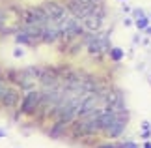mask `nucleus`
I'll use <instances>...</instances> for the list:
<instances>
[{
	"label": "nucleus",
	"mask_w": 151,
	"mask_h": 148,
	"mask_svg": "<svg viewBox=\"0 0 151 148\" xmlns=\"http://www.w3.org/2000/svg\"><path fill=\"white\" fill-rule=\"evenodd\" d=\"M101 15H97V11H93V13H90L88 17L84 19V25L88 30H99L101 28Z\"/></svg>",
	"instance_id": "nucleus-6"
},
{
	"label": "nucleus",
	"mask_w": 151,
	"mask_h": 148,
	"mask_svg": "<svg viewBox=\"0 0 151 148\" xmlns=\"http://www.w3.org/2000/svg\"><path fill=\"white\" fill-rule=\"evenodd\" d=\"M43 9L47 11V15H49V19L50 21H56V23H60L62 19H65V8L60 4H56V2H49V4H45L43 6Z\"/></svg>",
	"instance_id": "nucleus-3"
},
{
	"label": "nucleus",
	"mask_w": 151,
	"mask_h": 148,
	"mask_svg": "<svg viewBox=\"0 0 151 148\" xmlns=\"http://www.w3.org/2000/svg\"><path fill=\"white\" fill-rule=\"evenodd\" d=\"M88 49L91 55H99V52H103L104 49H106V39H104V36H91L88 39Z\"/></svg>",
	"instance_id": "nucleus-4"
},
{
	"label": "nucleus",
	"mask_w": 151,
	"mask_h": 148,
	"mask_svg": "<svg viewBox=\"0 0 151 148\" xmlns=\"http://www.w3.org/2000/svg\"><path fill=\"white\" fill-rule=\"evenodd\" d=\"M39 81H41L47 88H54L60 79H58L56 71H52V69H43V75H41V79H39Z\"/></svg>",
	"instance_id": "nucleus-5"
},
{
	"label": "nucleus",
	"mask_w": 151,
	"mask_h": 148,
	"mask_svg": "<svg viewBox=\"0 0 151 148\" xmlns=\"http://www.w3.org/2000/svg\"><path fill=\"white\" fill-rule=\"evenodd\" d=\"M93 2H97V0H93Z\"/></svg>",
	"instance_id": "nucleus-15"
},
{
	"label": "nucleus",
	"mask_w": 151,
	"mask_h": 148,
	"mask_svg": "<svg viewBox=\"0 0 151 148\" xmlns=\"http://www.w3.org/2000/svg\"><path fill=\"white\" fill-rule=\"evenodd\" d=\"M136 25H138V28H146L147 26V19H146V17H142V19H138Z\"/></svg>",
	"instance_id": "nucleus-10"
},
{
	"label": "nucleus",
	"mask_w": 151,
	"mask_h": 148,
	"mask_svg": "<svg viewBox=\"0 0 151 148\" xmlns=\"http://www.w3.org/2000/svg\"><path fill=\"white\" fill-rule=\"evenodd\" d=\"M123 124H125V120H121V118H116V120L106 128V133L110 135V137H118V135L123 131Z\"/></svg>",
	"instance_id": "nucleus-7"
},
{
	"label": "nucleus",
	"mask_w": 151,
	"mask_h": 148,
	"mask_svg": "<svg viewBox=\"0 0 151 148\" xmlns=\"http://www.w3.org/2000/svg\"><path fill=\"white\" fill-rule=\"evenodd\" d=\"M43 101V94L41 92H30L28 96L24 98V101H22V107L21 111L24 112V114H28V112H32V111H36L37 109V105Z\"/></svg>",
	"instance_id": "nucleus-2"
},
{
	"label": "nucleus",
	"mask_w": 151,
	"mask_h": 148,
	"mask_svg": "<svg viewBox=\"0 0 151 148\" xmlns=\"http://www.w3.org/2000/svg\"><path fill=\"white\" fill-rule=\"evenodd\" d=\"M119 148H136V144H132V143H125V144H121Z\"/></svg>",
	"instance_id": "nucleus-12"
},
{
	"label": "nucleus",
	"mask_w": 151,
	"mask_h": 148,
	"mask_svg": "<svg viewBox=\"0 0 151 148\" xmlns=\"http://www.w3.org/2000/svg\"><path fill=\"white\" fill-rule=\"evenodd\" d=\"M15 101H17V94L13 90H9V88H6V92L2 96V103L8 105V107H11V105H15Z\"/></svg>",
	"instance_id": "nucleus-8"
},
{
	"label": "nucleus",
	"mask_w": 151,
	"mask_h": 148,
	"mask_svg": "<svg viewBox=\"0 0 151 148\" xmlns=\"http://www.w3.org/2000/svg\"><path fill=\"white\" fill-rule=\"evenodd\" d=\"M99 148H116V146H110V144H106V146H99Z\"/></svg>",
	"instance_id": "nucleus-13"
},
{
	"label": "nucleus",
	"mask_w": 151,
	"mask_h": 148,
	"mask_svg": "<svg viewBox=\"0 0 151 148\" xmlns=\"http://www.w3.org/2000/svg\"><path fill=\"white\" fill-rule=\"evenodd\" d=\"M146 148H151V144H146Z\"/></svg>",
	"instance_id": "nucleus-14"
},
{
	"label": "nucleus",
	"mask_w": 151,
	"mask_h": 148,
	"mask_svg": "<svg viewBox=\"0 0 151 148\" xmlns=\"http://www.w3.org/2000/svg\"><path fill=\"white\" fill-rule=\"evenodd\" d=\"M112 56L116 58V60H119V58H121V51L119 49H112Z\"/></svg>",
	"instance_id": "nucleus-11"
},
{
	"label": "nucleus",
	"mask_w": 151,
	"mask_h": 148,
	"mask_svg": "<svg viewBox=\"0 0 151 148\" xmlns=\"http://www.w3.org/2000/svg\"><path fill=\"white\" fill-rule=\"evenodd\" d=\"M17 41H21V43H32V38L28 36L26 32H21L19 36H17Z\"/></svg>",
	"instance_id": "nucleus-9"
},
{
	"label": "nucleus",
	"mask_w": 151,
	"mask_h": 148,
	"mask_svg": "<svg viewBox=\"0 0 151 148\" xmlns=\"http://www.w3.org/2000/svg\"><path fill=\"white\" fill-rule=\"evenodd\" d=\"M67 8H69V11H71L75 17H78V19H86L90 13H93L95 6L88 4V2H80V0H71V2L67 4Z\"/></svg>",
	"instance_id": "nucleus-1"
}]
</instances>
